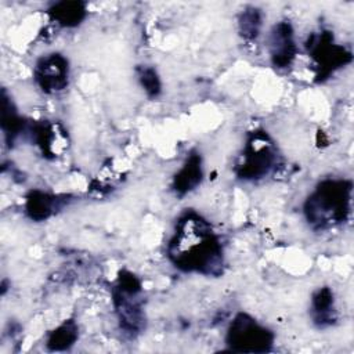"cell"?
Masks as SVG:
<instances>
[{
	"mask_svg": "<svg viewBox=\"0 0 354 354\" xmlns=\"http://www.w3.org/2000/svg\"><path fill=\"white\" fill-rule=\"evenodd\" d=\"M313 317L319 326L329 325L335 321L333 295L329 288H322L313 296Z\"/></svg>",
	"mask_w": 354,
	"mask_h": 354,
	"instance_id": "11",
	"label": "cell"
},
{
	"mask_svg": "<svg viewBox=\"0 0 354 354\" xmlns=\"http://www.w3.org/2000/svg\"><path fill=\"white\" fill-rule=\"evenodd\" d=\"M332 40L333 37L328 32L313 36L310 40L308 46L311 48V57L315 59L317 66L319 68L318 77L326 76L336 68H340L351 61V54L342 46L333 44Z\"/></svg>",
	"mask_w": 354,
	"mask_h": 354,
	"instance_id": "6",
	"label": "cell"
},
{
	"mask_svg": "<svg viewBox=\"0 0 354 354\" xmlns=\"http://www.w3.org/2000/svg\"><path fill=\"white\" fill-rule=\"evenodd\" d=\"M271 58L275 66L286 68L292 64L296 55L293 40V29L288 22H279L274 26L270 39Z\"/></svg>",
	"mask_w": 354,
	"mask_h": 354,
	"instance_id": "8",
	"label": "cell"
},
{
	"mask_svg": "<svg viewBox=\"0 0 354 354\" xmlns=\"http://www.w3.org/2000/svg\"><path fill=\"white\" fill-rule=\"evenodd\" d=\"M76 337H77V328L72 321H68L62 324L59 328H57L54 332H51L47 344L51 350H64L72 346Z\"/></svg>",
	"mask_w": 354,
	"mask_h": 354,
	"instance_id": "13",
	"label": "cell"
},
{
	"mask_svg": "<svg viewBox=\"0 0 354 354\" xmlns=\"http://www.w3.org/2000/svg\"><path fill=\"white\" fill-rule=\"evenodd\" d=\"M51 18L62 26H75L86 15V7L80 1H62L50 8Z\"/></svg>",
	"mask_w": 354,
	"mask_h": 354,
	"instance_id": "10",
	"label": "cell"
},
{
	"mask_svg": "<svg viewBox=\"0 0 354 354\" xmlns=\"http://www.w3.org/2000/svg\"><path fill=\"white\" fill-rule=\"evenodd\" d=\"M202 178V166H201V158L196 153H192L185 165L180 169V171L174 177V191L177 194H185L191 189H194Z\"/></svg>",
	"mask_w": 354,
	"mask_h": 354,
	"instance_id": "9",
	"label": "cell"
},
{
	"mask_svg": "<svg viewBox=\"0 0 354 354\" xmlns=\"http://www.w3.org/2000/svg\"><path fill=\"white\" fill-rule=\"evenodd\" d=\"M140 290L141 286L138 279L131 274H123V277L119 278V283L113 292L120 326L131 333L138 332L144 321L141 301L138 299Z\"/></svg>",
	"mask_w": 354,
	"mask_h": 354,
	"instance_id": "4",
	"label": "cell"
},
{
	"mask_svg": "<svg viewBox=\"0 0 354 354\" xmlns=\"http://www.w3.org/2000/svg\"><path fill=\"white\" fill-rule=\"evenodd\" d=\"M272 333L259 325L248 314H238L227 333V344L232 351L263 353L272 344Z\"/></svg>",
	"mask_w": 354,
	"mask_h": 354,
	"instance_id": "3",
	"label": "cell"
},
{
	"mask_svg": "<svg viewBox=\"0 0 354 354\" xmlns=\"http://www.w3.org/2000/svg\"><path fill=\"white\" fill-rule=\"evenodd\" d=\"M275 153L267 136H256L246 145L242 160L236 167V173L242 178H260L272 167Z\"/></svg>",
	"mask_w": 354,
	"mask_h": 354,
	"instance_id": "5",
	"label": "cell"
},
{
	"mask_svg": "<svg viewBox=\"0 0 354 354\" xmlns=\"http://www.w3.org/2000/svg\"><path fill=\"white\" fill-rule=\"evenodd\" d=\"M351 183L344 180H325L308 196L304 212L308 223L326 228L346 220L350 213Z\"/></svg>",
	"mask_w": 354,
	"mask_h": 354,
	"instance_id": "2",
	"label": "cell"
},
{
	"mask_svg": "<svg viewBox=\"0 0 354 354\" xmlns=\"http://www.w3.org/2000/svg\"><path fill=\"white\" fill-rule=\"evenodd\" d=\"M57 202L58 201L54 196H50L40 191H33L28 196L26 212L32 218L43 220V218H47L54 212Z\"/></svg>",
	"mask_w": 354,
	"mask_h": 354,
	"instance_id": "12",
	"label": "cell"
},
{
	"mask_svg": "<svg viewBox=\"0 0 354 354\" xmlns=\"http://www.w3.org/2000/svg\"><path fill=\"white\" fill-rule=\"evenodd\" d=\"M169 254L176 267L217 275L221 271L223 249L209 224L196 214L180 220L176 235L169 246Z\"/></svg>",
	"mask_w": 354,
	"mask_h": 354,
	"instance_id": "1",
	"label": "cell"
},
{
	"mask_svg": "<svg viewBox=\"0 0 354 354\" xmlns=\"http://www.w3.org/2000/svg\"><path fill=\"white\" fill-rule=\"evenodd\" d=\"M239 26L243 37L246 39H253L259 35L260 26H261V15L259 10L256 8H249L243 11L239 19Z\"/></svg>",
	"mask_w": 354,
	"mask_h": 354,
	"instance_id": "14",
	"label": "cell"
},
{
	"mask_svg": "<svg viewBox=\"0 0 354 354\" xmlns=\"http://www.w3.org/2000/svg\"><path fill=\"white\" fill-rule=\"evenodd\" d=\"M35 76L46 93H57L68 84V61L59 54L43 57L35 69Z\"/></svg>",
	"mask_w": 354,
	"mask_h": 354,
	"instance_id": "7",
	"label": "cell"
},
{
	"mask_svg": "<svg viewBox=\"0 0 354 354\" xmlns=\"http://www.w3.org/2000/svg\"><path fill=\"white\" fill-rule=\"evenodd\" d=\"M140 82L149 95H156L160 91V82L156 72L152 68L144 66L138 72Z\"/></svg>",
	"mask_w": 354,
	"mask_h": 354,
	"instance_id": "15",
	"label": "cell"
}]
</instances>
